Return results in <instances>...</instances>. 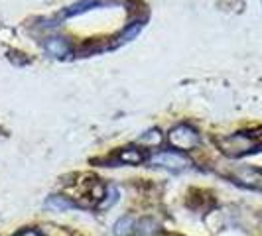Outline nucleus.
<instances>
[{
    "mask_svg": "<svg viewBox=\"0 0 262 236\" xmlns=\"http://www.w3.org/2000/svg\"><path fill=\"white\" fill-rule=\"evenodd\" d=\"M217 144H219L225 156L231 157L245 156V154L256 152L260 148L258 138L254 134H249V132H236V134H231V136H225L221 140H217Z\"/></svg>",
    "mask_w": 262,
    "mask_h": 236,
    "instance_id": "nucleus-1",
    "label": "nucleus"
},
{
    "mask_svg": "<svg viewBox=\"0 0 262 236\" xmlns=\"http://www.w3.org/2000/svg\"><path fill=\"white\" fill-rule=\"evenodd\" d=\"M168 142H170L171 148H176L178 152H189V150H193L199 146L201 142V138H199V134H197L195 128H191V126H187V124H178V126H173L168 134Z\"/></svg>",
    "mask_w": 262,
    "mask_h": 236,
    "instance_id": "nucleus-2",
    "label": "nucleus"
},
{
    "mask_svg": "<svg viewBox=\"0 0 262 236\" xmlns=\"http://www.w3.org/2000/svg\"><path fill=\"white\" fill-rule=\"evenodd\" d=\"M150 163L170 171H182L189 166V159L178 150H168V152H160V154L150 157Z\"/></svg>",
    "mask_w": 262,
    "mask_h": 236,
    "instance_id": "nucleus-3",
    "label": "nucleus"
},
{
    "mask_svg": "<svg viewBox=\"0 0 262 236\" xmlns=\"http://www.w3.org/2000/svg\"><path fill=\"white\" fill-rule=\"evenodd\" d=\"M238 181L247 187H252V189H258L262 191V171L258 170H241L236 173Z\"/></svg>",
    "mask_w": 262,
    "mask_h": 236,
    "instance_id": "nucleus-4",
    "label": "nucleus"
},
{
    "mask_svg": "<svg viewBox=\"0 0 262 236\" xmlns=\"http://www.w3.org/2000/svg\"><path fill=\"white\" fill-rule=\"evenodd\" d=\"M46 50L52 53L53 57H66L71 52V45L66 38H50L46 41Z\"/></svg>",
    "mask_w": 262,
    "mask_h": 236,
    "instance_id": "nucleus-5",
    "label": "nucleus"
},
{
    "mask_svg": "<svg viewBox=\"0 0 262 236\" xmlns=\"http://www.w3.org/2000/svg\"><path fill=\"white\" fill-rule=\"evenodd\" d=\"M138 144L146 146V148H156V146L162 144V132L158 128H152V130L144 132L140 138H138Z\"/></svg>",
    "mask_w": 262,
    "mask_h": 236,
    "instance_id": "nucleus-6",
    "label": "nucleus"
},
{
    "mask_svg": "<svg viewBox=\"0 0 262 236\" xmlns=\"http://www.w3.org/2000/svg\"><path fill=\"white\" fill-rule=\"evenodd\" d=\"M134 230H136V226H134V219L132 217H122L115 224V236H130Z\"/></svg>",
    "mask_w": 262,
    "mask_h": 236,
    "instance_id": "nucleus-7",
    "label": "nucleus"
},
{
    "mask_svg": "<svg viewBox=\"0 0 262 236\" xmlns=\"http://www.w3.org/2000/svg\"><path fill=\"white\" fill-rule=\"evenodd\" d=\"M118 159L124 161V163H130V166H136L140 161H144V154L140 150H134V148H126L118 154Z\"/></svg>",
    "mask_w": 262,
    "mask_h": 236,
    "instance_id": "nucleus-8",
    "label": "nucleus"
},
{
    "mask_svg": "<svg viewBox=\"0 0 262 236\" xmlns=\"http://www.w3.org/2000/svg\"><path fill=\"white\" fill-rule=\"evenodd\" d=\"M136 232H138V236H156L160 232V226L152 219H142L136 224Z\"/></svg>",
    "mask_w": 262,
    "mask_h": 236,
    "instance_id": "nucleus-9",
    "label": "nucleus"
},
{
    "mask_svg": "<svg viewBox=\"0 0 262 236\" xmlns=\"http://www.w3.org/2000/svg\"><path fill=\"white\" fill-rule=\"evenodd\" d=\"M46 207L48 209H55V210H67V209H73L75 205L69 201V199H66V197H50L48 201H46Z\"/></svg>",
    "mask_w": 262,
    "mask_h": 236,
    "instance_id": "nucleus-10",
    "label": "nucleus"
},
{
    "mask_svg": "<svg viewBox=\"0 0 262 236\" xmlns=\"http://www.w3.org/2000/svg\"><path fill=\"white\" fill-rule=\"evenodd\" d=\"M16 236H41V234L36 232V230H22L20 234H16Z\"/></svg>",
    "mask_w": 262,
    "mask_h": 236,
    "instance_id": "nucleus-11",
    "label": "nucleus"
}]
</instances>
